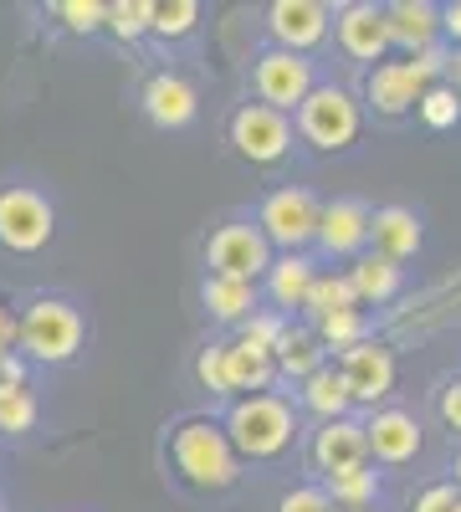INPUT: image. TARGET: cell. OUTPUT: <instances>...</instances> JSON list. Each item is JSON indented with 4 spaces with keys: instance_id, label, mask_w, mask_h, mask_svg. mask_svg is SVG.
<instances>
[{
    "instance_id": "obj_38",
    "label": "cell",
    "mask_w": 461,
    "mask_h": 512,
    "mask_svg": "<svg viewBox=\"0 0 461 512\" xmlns=\"http://www.w3.org/2000/svg\"><path fill=\"white\" fill-rule=\"evenodd\" d=\"M436 11H441V41H446V52H461V0L436 6Z\"/></svg>"
},
{
    "instance_id": "obj_10",
    "label": "cell",
    "mask_w": 461,
    "mask_h": 512,
    "mask_svg": "<svg viewBox=\"0 0 461 512\" xmlns=\"http://www.w3.org/2000/svg\"><path fill=\"white\" fill-rule=\"evenodd\" d=\"M246 82H251V103H262L272 113H287L298 108L313 88H318V62L313 57H292V52H277V47H262L246 67Z\"/></svg>"
},
{
    "instance_id": "obj_39",
    "label": "cell",
    "mask_w": 461,
    "mask_h": 512,
    "mask_svg": "<svg viewBox=\"0 0 461 512\" xmlns=\"http://www.w3.org/2000/svg\"><path fill=\"white\" fill-rule=\"evenodd\" d=\"M16 349V303L11 297H0V354Z\"/></svg>"
},
{
    "instance_id": "obj_25",
    "label": "cell",
    "mask_w": 461,
    "mask_h": 512,
    "mask_svg": "<svg viewBox=\"0 0 461 512\" xmlns=\"http://www.w3.org/2000/svg\"><path fill=\"white\" fill-rule=\"evenodd\" d=\"M272 364H277V384H287V390H292V384H303L313 369H323L328 354H323V344L313 338L308 323H292V318H287L277 349H272Z\"/></svg>"
},
{
    "instance_id": "obj_17",
    "label": "cell",
    "mask_w": 461,
    "mask_h": 512,
    "mask_svg": "<svg viewBox=\"0 0 461 512\" xmlns=\"http://www.w3.org/2000/svg\"><path fill=\"white\" fill-rule=\"evenodd\" d=\"M364 461H369V451H364V420L359 415L313 425V436H308V472L318 482L349 472V466H364Z\"/></svg>"
},
{
    "instance_id": "obj_30",
    "label": "cell",
    "mask_w": 461,
    "mask_h": 512,
    "mask_svg": "<svg viewBox=\"0 0 461 512\" xmlns=\"http://www.w3.org/2000/svg\"><path fill=\"white\" fill-rule=\"evenodd\" d=\"M313 328V338L323 344V354L333 359V354H344V349H354V344H364V338H374V323H369V313L364 308H349V313H333V318H318V323H308Z\"/></svg>"
},
{
    "instance_id": "obj_31",
    "label": "cell",
    "mask_w": 461,
    "mask_h": 512,
    "mask_svg": "<svg viewBox=\"0 0 461 512\" xmlns=\"http://www.w3.org/2000/svg\"><path fill=\"white\" fill-rule=\"evenodd\" d=\"M149 6L154 0H108L103 6V36H118L123 47L149 41Z\"/></svg>"
},
{
    "instance_id": "obj_14",
    "label": "cell",
    "mask_w": 461,
    "mask_h": 512,
    "mask_svg": "<svg viewBox=\"0 0 461 512\" xmlns=\"http://www.w3.org/2000/svg\"><path fill=\"white\" fill-rule=\"evenodd\" d=\"M313 262H354L369 251V205L359 195H333L318 205V231H313Z\"/></svg>"
},
{
    "instance_id": "obj_35",
    "label": "cell",
    "mask_w": 461,
    "mask_h": 512,
    "mask_svg": "<svg viewBox=\"0 0 461 512\" xmlns=\"http://www.w3.org/2000/svg\"><path fill=\"white\" fill-rule=\"evenodd\" d=\"M277 512H339V507L328 502V492L318 482H298L277 497Z\"/></svg>"
},
{
    "instance_id": "obj_34",
    "label": "cell",
    "mask_w": 461,
    "mask_h": 512,
    "mask_svg": "<svg viewBox=\"0 0 461 512\" xmlns=\"http://www.w3.org/2000/svg\"><path fill=\"white\" fill-rule=\"evenodd\" d=\"M195 384L211 400H226L231 405V384H226V359H221V338L216 344H205L200 354H195Z\"/></svg>"
},
{
    "instance_id": "obj_12",
    "label": "cell",
    "mask_w": 461,
    "mask_h": 512,
    "mask_svg": "<svg viewBox=\"0 0 461 512\" xmlns=\"http://www.w3.org/2000/svg\"><path fill=\"white\" fill-rule=\"evenodd\" d=\"M262 31H267V47L318 62L333 31V6H323V0H272L262 11Z\"/></svg>"
},
{
    "instance_id": "obj_18",
    "label": "cell",
    "mask_w": 461,
    "mask_h": 512,
    "mask_svg": "<svg viewBox=\"0 0 461 512\" xmlns=\"http://www.w3.org/2000/svg\"><path fill=\"white\" fill-rule=\"evenodd\" d=\"M369 251L405 267L426 251V221L410 205H369Z\"/></svg>"
},
{
    "instance_id": "obj_2",
    "label": "cell",
    "mask_w": 461,
    "mask_h": 512,
    "mask_svg": "<svg viewBox=\"0 0 461 512\" xmlns=\"http://www.w3.org/2000/svg\"><path fill=\"white\" fill-rule=\"evenodd\" d=\"M93 318L72 292H26L16 303V354L31 369H67L88 354Z\"/></svg>"
},
{
    "instance_id": "obj_15",
    "label": "cell",
    "mask_w": 461,
    "mask_h": 512,
    "mask_svg": "<svg viewBox=\"0 0 461 512\" xmlns=\"http://www.w3.org/2000/svg\"><path fill=\"white\" fill-rule=\"evenodd\" d=\"M139 113L149 118V128H159V134H185V128H195V118H200V93H195V82L185 72L154 67L139 82Z\"/></svg>"
},
{
    "instance_id": "obj_13",
    "label": "cell",
    "mask_w": 461,
    "mask_h": 512,
    "mask_svg": "<svg viewBox=\"0 0 461 512\" xmlns=\"http://www.w3.org/2000/svg\"><path fill=\"white\" fill-rule=\"evenodd\" d=\"M364 451H369V466L400 472V466H410L426 451V425L405 405H380L364 415Z\"/></svg>"
},
{
    "instance_id": "obj_16",
    "label": "cell",
    "mask_w": 461,
    "mask_h": 512,
    "mask_svg": "<svg viewBox=\"0 0 461 512\" xmlns=\"http://www.w3.org/2000/svg\"><path fill=\"white\" fill-rule=\"evenodd\" d=\"M328 41L339 47L344 62L374 67L390 57V31H385V6L374 0H349V6H333V31Z\"/></svg>"
},
{
    "instance_id": "obj_20",
    "label": "cell",
    "mask_w": 461,
    "mask_h": 512,
    "mask_svg": "<svg viewBox=\"0 0 461 512\" xmlns=\"http://www.w3.org/2000/svg\"><path fill=\"white\" fill-rule=\"evenodd\" d=\"M385 31H390V52L421 57V52L441 47V11L431 6V0H390Z\"/></svg>"
},
{
    "instance_id": "obj_23",
    "label": "cell",
    "mask_w": 461,
    "mask_h": 512,
    "mask_svg": "<svg viewBox=\"0 0 461 512\" xmlns=\"http://www.w3.org/2000/svg\"><path fill=\"white\" fill-rule=\"evenodd\" d=\"M221 359H226V384H231V400L241 395H262L277 390V364L267 349H251L241 338H221Z\"/></svg>"
},
{
    "instance_id": "obj_27",
    "label": "cell",
    "mask_w": 461,
    "mask_h": 512,
    "mask_svg": "<svg viewBox=\"0 0 461 512\" xmlns=\"http://www.w3.org/2000/svg\"><path fill=\"white\" fill-rule=\"evenodd\" d=\"M200 26H205L200 0H159V6H149V36L164 41V47H180V41L200 36Z\"/></svg>"
},
{
    "instance_id": "obj_28",
    "label": "cell",
    "mask_w": 461,
    "mask_h": 512,
    "mask_svg": "<svg viewBox=\"0 0 461 512\" xmlns=\"http://www.w3.org/2000/svg\"><path fill=\"white\" fill-rule=\"evenodd\" d=\"M41 425V400L31 384H0V441H26Z\"/></svg>"
},
{
    "instance_id": "obj_41",
    "label": "cell",
    "mask_w": 461,
    "mask_h": 512,
    "mask_svg": "<svg viewBox=\"0 0 461 512\" xmlns=\"http://www.w3.org/2000/svg\"><path fill=\"white\" fill-rule=\"evenodd\" d=\"M0 512H11V507H6V492H0Z\"/></svg>"
},
{
    "instance_id": "obj_6",
    "label": "cell",
    "mask_w": 461,
    "mask_h": 512,
    "mask_svg": "<svg viewBox=\"0 0 461 512\" xmlns=\"http://www.w3.org/2000/svg\"><path fill=\"white\" fill-rule=\"evenodd\" d=\"M57 241V200L36 180L0 185V251L6 256H41Z\"/></svg>"
},
{
    "instance_id": "obj_22",
    "label": "cell",
    "mask_w": 461,
    "mask_h": 512,
    "mask_svg": "<svg viewBox=\"0 0 461 512\" xmlns=\"http://www.w3.org/2000/svg\"><path fill=\"white\" fill-rule=\"evenodd\" d=\"M292 405H298V415H313L318 425L323 420H344V415H354V400H349V390H344V374L333 369V359L323 364V369H313L303 384H292V395H287Z\"/></svg>"
},
{
    "instance_id": "obj_37",
    "label": "cell",
    "mask_w": 461,
    "mask_h": 512,
    "mask_svg": "<svg viewBox=\"0 0 461 512\" xmlns=\"http://www.w3.org/2000/svg\"><path fill=\"white\" fill-rule=\"evenodd\" d=\"M410 512H461V492L441 477V482H426L421 492H415Z\"/></svg>"
},
{
    "instance_id": "obj_33",
    "label": "cell",
    "mask_w": 461,
    "mask_h": 512,
    "mask_svg": "<svg viewBox=\"0 0 461 512\" xmlns=\"http://www.w3.org/2000/svg\"><path fill=\"white\" fill-rule=\"evenodd\" d=\"M47 16L67 36H103V0H52Z\"/></svg>"
},
{
    "instance_id": "obj_9",
    "label": "cell",
    "mask_w": 461,
    "mask_h": 512,
    "mask_svg": "<svg viewBox=\"0 0 461 512\" xmlns=\"http://www.w3.org/2000/svg\"><path fill=\"white\" fill-rule=\"evenodd\" d=\"M318 195L308 185H277L257 200V210H251V221H257L262 241L287 256V251H308L313 246V231H318Z\"/></svg>"
},
{
    "instance_id": "obj_36",
    "label": "cell",
    "mask_w": 461,
    "mask_h": 512,
    "mask_svg": "<svg viewBox=\"0 0 461 512\" xmlns=\"http://www.w3.org/2000/svg\"><path fill=\"white\" fill-rule=\"evenodd\" d=\"M436 415H441V425L461 441V374H446L441 384H436Z\"/></svg>"
},
{
    "instance_id": "obj_29",
    "label": "cell",
    "mask_w": 461,
    "mask_h": 512,
    "mask_svg": "<svg viewBox=\"0 0 461 512\" xmlns=\"http://www.w3.org/2000/svg\"><path fill=\"white\" fill-rule=\"evenodd\" d=\"M359 308V297L349 287V272H318L308 297H303V323H318V318H333V313H349Z\"/></svg>"
},
{
    "instance_id": "obj_1",
    "label": "cell",
    "mask_w": 461,
    "mask_h": 512,
    "mask_svg": "<svg viewBox=\"0 0 461 512\" xmlns=\"http://www.w3.org/2000/svg\"><path fill=\"white\" fill-rule=\"evenodd\" d=\"M159 456H164V477H170L180 492L200 497V502L231 497L241 487V477H246L241 456L226 441L221 415H211V410H190V415L164 425Z\"/></svg>"
},
{
    "instance_id": "obj_21",
    "label": "cell",
    "mask_w": 461,
    "mask_h": 512,
    "mask_svg": "<svg viewBox=\"0 0 461 512\" xmlns=\"http://www.w3.org/2000/svg\"><path fill=\"white\" fill-rule=\"evenodd\" d=\"M200 313L216 328H241L251 313H262V292L257 282H236V277H200Z\"/></svg>"
},
{
    "instance_id": "obj_11",
    "label": "cell",
    "mask_w": 461,
    "mask_h": 512,
    "mask_svg": "<svg viewBox=\"0 0 461 512\" xmlns=\"http://www.w3.org/2000/svg\"><path fill=\"white\" fill-rule=\"evenodd\" d=\"M333 369L344 374V390L354 400V410H380L390 405L395 384H400V359L385 338H364V344L333 354Z\"/></svg>"
},
{
    "instance_id": "obj_3",
    "label": "cell",
    "mask_w": 461,
    "mask_h": 512,
    "mask_svg": "<svg viewBox=\"0 0 461 512\" xmlns=\"http://www.w3.org/2000/svg\"><path fill=\"white\" fill-rule=\"evenodd\" d=\"M221 425H226V441L241 456V466H267V472L287 466L292 451H298V441H303V415L282 390L231 400Z\"/></svg>"
},
{
    "instance_id": "obj_19",
    "label": "cell",
    "mask_w": 461,
    "mask_h": 512,
    "mask_svg": "<svg viewBox=\"0 0 461 512\" xmlns=\"http://www.w3.org/2000/svg\"><path fill=\"white\" fill-rule=\"evenodd\" d=\"M318 272L323 267L313 262V251H287V256H272V267L257 282V292H262V303H272V313L292 318V313H303V297H308Z\"/></svg>"
},
{
    "instance_id": "obj_7",
    "label": "cell",
    "mask_w": 461,
    "mask_h": 512,
    "mask_svg": "<svg viewBox=\"0 0 461 512\" xmlns=\"http://www.w3.org/2000/svg\"><path fill=\"white\" fill-rule=\"evenodd\" d=\"M272 256L277 251L262 241L251 210H241V216H226L221 226H211V236H205V246H200V267H205V277L262 282L267 267H272Z\"/></svg>"
},
{
    "instance_id": "obj_4",
    "label": "cell",
    "mask_w": 461,
    "mask_h": 512,
    "mask_svg": "<svg viewBox=\"0 0 461 512\" xmlns=\"http://www.w3.org/2000/svg\"><path fill=\"white\" fill-rule=\"evenodd\" d=\"M446 62L451 52L446 47H431L421 57H385L364 67V88L354 93L364 113L385 118V123H400V118H415V103L431 82H446Z\"/></svg>"
},
{
    "instance_id": "obj_32",
    "label": "cell",
    "mask_w": 461,
    "mask_h": 512,
    "mask_svg": "<svg viewBox=\"0 0 461 512\" xmlns=\"http://www.w3.org/2000/svg\"><path fill=\"white\" fill-rule=\"evenodd\" d=\"M415 118H421L431 134H446V128L461 123V93L451 88V82H431V88L421 93V103H415Z\"/></svg>"
},
{
    "instance_id": "obj_40",
    "label": "cell",
    "mask_w": 461,
    "mask_h": 512,
    "mask_svg": "<svg viewBox=\"0 0 461 512\" xmlns=\"http://www.w3.org/2000/svg\"><path fill=\"white\" fill-rule=\"evenodd\" d=\"M456 492H461V446H456V456H451V477H446Z\"/></svg>"
},
{
    "instance_id": "obj_24",
    "label": "cell",
    "mask_w": 461,
    "mask_h": 512,
    "mask_svg": "<svg viewBox=\"0 0 461 512\" xmlns=\"http://www.w3.org/2000/svg\"><path fill=\"white\" fill-rule=\"evenodd\" d=\"M349 287H354L364 313L369 308H390L395 297L405 292V267L385 262V256H374V251H364V256H354V262H349Z\"/></svg>"
},
{
    "instance_id": "obj_5",
    "label": "cell",
    "mask_w": 461,
    "mask_h": 512,
    "mask_svg": "<svg viewBox=\"0 0 461 512\" xmlns=\"http://www.w3.org/2000/svg\"><path fill=\"white\" fill-rule=\"evenodd\" d=\"M292 134H298V149L349 154L364 139V108L344 82H318V88L292 108Z\"/></svg>"
},
{
    "instance_id": "obj_8",
    "label": "cell",
    "mask_w": 461,
    "mask_h": 512,
    "mask_svg": "<svg viewBox=\"0 0 461 512\" xmlns=\"http://www.w3.org/2000/svg\"><path fill=\"white\" fill-rule=\"evenodd\" d=\"M226 144L241 164L251 169H282L292 154H298V134H292V118L287 113H272L262 103H241L231 108L226 118Z\"/></svg>"
},
{
    "instance_id": "obj_26",
    "label": "cell",
    "mask_w": 461,
    "mask_h": 512,
    "mask_svg": "<svg viewBox=\"0 0 461 512\" xmlns=\"http://www.w3.org/2000/svg\"><path fill=\"white\" fill-rule=\"evenodd\" d=\"M318 487L328 492V502L339 507V512H380L385 472L364 461V466H349V472H339V477H323Z\"/></svg>"
}]
</instances>
